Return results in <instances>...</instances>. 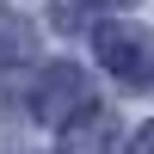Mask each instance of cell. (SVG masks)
Listing matches in <instances>:
<instances>
[{"mask_svg":"<svg viewBox=\"0 0 154 154\" xmlns=\"http://www.w3.org/2000/svg\"><path fill=\"white\" fill-rule=\"evenodd\" d=\"M86 105H93L86 74H80V68H68V62H56V68L43 74V86H37V117H49V123H74Z\"/></svg>","mask_w":154,"mask_h":154,"instance_id":"6da1fadb","label":"cell"},{"mask_svg":"<svg viewBox=\"0 0 154 154\" xmlns=\"http://www.w3.org/2000/svg\"><path fill=\"white\" fill-rule=\"evenodd\" d=\"M148 37L136 31V25H99V56H105L111 74H123V80H148Z\"/></svg>","mask_w":154,"mask_h":154,"instance_id":"7a4b0ae2","label":"cell"},{"mask_svg":"<svg viewBox=\"0 0 154 154\" xmlns=\"http://www.w3.org/2000/svg\"><path fill=\"white\" fill-rule=\"evenodd\" d=\"M136 154H154V123H148L142 136H136Z\"/></svg>","mask_w":154,"mask_h":154,"instance_id":"3957f363","label":"cell"},{"mask_svg":"<svg viewBox=\"0 0 154 154\" xmlns=\"http://www.w3.org/2000/svg\"><path fill=\"white\" fill-rule=\"evenodd\" d=\"M93 6H117V0H93Z\"/></svg>","mask_w":154,"mask_h":154,"instance_id":"277c9868","label":"cell"}]
</instances>
